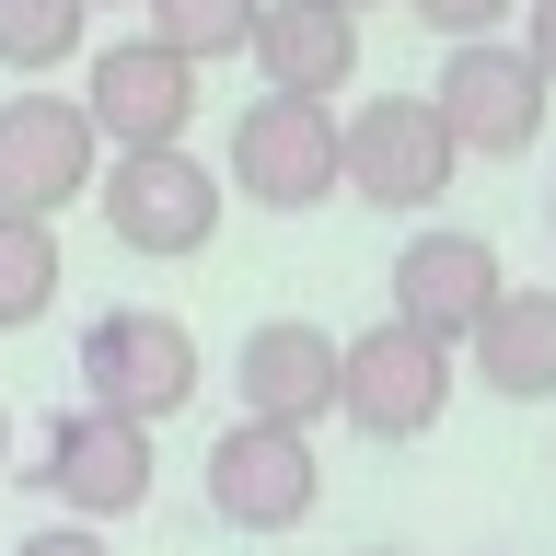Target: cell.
<instances>
[{"label":"cell","instance_id":"obj_1","mask_svg":"<svg viewBox=\"0 0 556 556\" xmlns=\"http://www.w3.org/2000/svg\"><path fill=\"white\" fill-rule=\"evenodd\" d=\"M198 337L186 313H151V302H116L81 325V406L93 417H128V429H163V417L198 406Z\"/></svg>","mask_w":556,"mask_h":556},{"label":"cell","instance_id":"obj_2","mask_svg":"<svg viewBox=\"0 0 556 556\" xmlns=\"http://www.w3.org/2000/svg\"><path fill=\"white\" fill-rule=\"evenodd\" d=\"M452 348L441 337H417V325H359V337L337 348V417L359 429V441H429L441 429V406H452Z\"/></svg>","mask_w":556,"mask_h":556},{"label":"cell","instance_id":"obj_3","mask_svg":"<svg viewBox=\"0 0 556 556\" xmlns=\"http://www.w3.org/2000/svg\"><path fill=\"white\" fill-rule=\"evenodd\" d=\"M452 174H464V163H452L429 93H371V104H348V116H337V186H348V198L417 220V208L452 198Z\"/></svg>","mask_w":556,"mask_h":556},{"label":"cell","instance_id":"obj_4","mask_svg":"<svg viewBox=\"0 0 556 556\" xmlns=\"http://www.w3.org/2000/svg\"><path fill=\"white\" fill-rule=\"evenodd\" d=\"M545 81H533V59L521 47H498V35H476V47H452L441 81H429V116H441L452 163H521L533 139H545Z\"/></svg>","mask_w":556,"mask_h":556},{"label":"cell","instance_id":"obj_5","mask_svg":"<svg viewBox=\"0 0 556 556\" xmlns=\"http://www.w3.org/2000/svg\"><path fill=\"white\" fill-rule=\"evenodd\" d=\"M220 174L198 163V151H116V163L93 174V208L104 232L128 243V255H198L208 232H220Z\"/></svg>","mask_w":556,"mask_h":556},{"label":"cell","instance_id":"obj_6","mask_svg":"<svg viewBox=\"0 0 556 556\" xmlns=\"http://www.w3.org/2000/svg\"><path fill=\"white\" fill-rule=\"evenodd\" d=\"M81 128H93V151H186V128H198V70L163 59L151 35H116V47H93Z\"/></svg>","mask_w":556,"mask_h":556},{"label":"cell","instance_id":"obj_7","mask_svg":"<svg viewBox=\"0 0 556 556\" xmlns=\"http://www.w3.org/2000/svg\"><path fill=\"white\" fill-rule=\"evenodd\" d=\"M232 186L243 208H313L337 198V104H302V93H255L232 116Z\"/></svg>","mask_w":556,"mask_h":556},{"label":"cell","instance_id":"obj_8","mask_svg":"<svg viewBox=\"0 0 556 556\" xmlns=\"http://www.w3.org/2000/svg\"><path fill=\"white\" fill-rule=\"evenodd\" d=\"M198 476H208V510L232 521V533H290V521H313V498H325L313 441L302 429H267V417H232Z\"/></svg>","mask_w":556,"mask_h":556},{"label":"cell","instance_id":"obj_9","mask_svg":"<svg viewBox=\"0 0 556 556\" xmlns=\"http://www.w3.org/2000/svg\"><path fill=\"white\" fill-rule=\"evenodd\" d=\"M93 128L70 93H0V208L12 220H59L70 198H93Z\"/></svg>","mask_w":556,"mask_h":556},{"label":"cell","instance_id":"obj_10","mask_svg":"<svg viewBox=\"0 0 556 556\" xmlns=\"http://www.w3.org/2000/svg\"><path fill=\"white\" fill-rule=\"evenodd\" d=\"M24 476L47 486L70 521H128L139 498H151V429L70 406V417H47V441H35V464H24Z\"/></svg>","mask_w":556,"mask_h":556},{"label":"cell","instance_id":"obj_11","mask_svg":"<svg viewBox=\"0 0 556 556\" xmlns=\"http://www.w3.org/2000/svg\"><path fill=\"white\" fill-rule=\"evenodd\" d=\"M498 290H510L498 278V243L464 232V220H429V232L394 243V325H417V337H441V348L476 337V313Z\"/></svg>","mask_w":556,"mask_h":556},{"label":"cell","instance_id":"obj_12","mask_svg":"<svg viewBox=\"0 0 556 556\" xmlns=\"http://www.w3.org/2000/svg\"><path fill=\"white\" fill-rule=\"evenodd\" d=\"M243 417H267V429H325L337 417V337L325 325H302V313H278V325H255L243 337Z\"/></svg>","mask_w":556,"mask_h":556},{"label":"cell","instance_id":"obj_13","mask_svg":"<svg viewBox=\"0 0 556 556\" xmlns=\"http://www.w3.org/2000/svg\"><path fill=\"white\" fill-rule=\"evenodd\" d=\"M243 59L267 70V93L325 104V93H348V81H359V24H348L337 0H267V12H255V35H243Z\"/></svg>","mask_w":556,"mask_h":556},{"label":"cell","instance_id":"obj_14","mask_svg":"<svg viewBox=\"0 0 556 556\" xmlns=\"http://www.w3.org/2000/svg\"><path fill=\"white\" fill-rule=\"evenodd\" d=\"M452 371H476L486 394H510V406H545L556 394V290H498L476 313V337Z\"/></svg>","mask_w":556,"mask_h":556},{"label":"cell","instance_id":"obj_15","mask_svg":"<svg viewBox=\"0 0 556 556\" xmlns=\"http://www.w3.org/2000/svg\"><path fill=\"white\" fill-rule=\"evenodd\" d=\"M139 12H151V47L163 59L208 70V59H243V35H255L267 0H139Z\"/></svg>","mask_w":556,"mask_h":556},{"label":"cell","instance_id":"obj_16","mask_svg":"<svg viewBox=\"0 0 556 556\" xmlns=\"http://www.w3.org/2000/svg\"><path fill=\"white\" fill-rule=\"evenodd\" d=\"M59 278H70L59 267V220H12V208H0V337L59 302Z\"/></svg>","mask_w":556,"mask_h":556},{"label":"cell","instance_id":"obj_17","mask_svg":"<svg viewBox=\"0 0 556 556\" xmlns=\"http://www.w3.org/2000/svg\"><path fill=\"white\" fill-rule=\"evenodd\" d=\"M81 0H0V70H59L81 59Z\"/></svg>","mask_w":556,"mask_h":556},{"label":"cell","instance_id":"obj_18","mask_svg":"<svg viewBox=\"0 0 556 556\" xmlns=\"http://www.w3.org/2000/svg\"><path fill=\"white\" fill-rule=\"evenodd\" d=\"M406 12H417L429 35H452V47H476V35H498V24H510L521 0H406Z\"/></svg>","mask_w":556,"mask_h":556},{"label":"cell","instance_id":"obj_19","mask_svg":"<svg viewBox=\"0 0 556 556\" xmlns=\"http://www.w3.org/2000/svg\"><path fill=\"white\" fill-rule=\"evenodd\" d=\"M521 59H533V81L556 93V0H521Z\"/></svg>","mask_w":556,"mask_h":556},{"label":"cell","instance_id":"obj_20","mask_svg":"<svg viewBox=\"0 0 556 556\" xmlns=\"http://www.w3.org/2000/svg\"><path fill=\"white\" fill-rule=\"evenodd\" d=\"M12 556H116V545H104L93 521H47V533H24Z\"/></svg>","mask_w":556,"mask_h":556},{"label":"cell","instance_id":"obj_21","mask_svg":"<svg viewBox=\"0 0 556 556\" xmlns=\"http://www.w3.org/2000/svg\"><path fill=\"white\" fill-rule=\"evenodd\" d=\"M0 476H12V406H0Z\"/></svg>","mask_w":556,"mask_h":556},{"label":"cell","instance_id":"obj_22","mask_svg":"<svg viewBox=\"0 0 556 556\" xmlns=\"http://www.w3.org/2000/svg\"><path fill=\"white\" fill-rule=\"evenodd\" d=\"M337 12H348V24H359V12H371V0H337Z\"/></svg>","mask_w":556,"mask_h":556},{"label":"cell","instance_id":"obj_23","mask_svg":"<svg viewBox=\"0 0 556 556\" xmlns=\"http://www.w3.org/2000/svg\"><path fill=\"white\" fill-rule=\"evenodd\" d=\"M359 556H406V545H359Z\"/></svg>","mask_w":556,"mask_h":556},{"label":"cell","instance_id":"obj_24","mask_svg":"<svg viewBox=\"0 0 556 556\" xmlns=\"http://www.w3.org/2000/svg\"><path fill=\"white\" fill-rule=\"evenodd\" d=\"M81 12H104V0H81Z\"/></svg>","mask_w":556,"mask_h":556},{"label":"cell","instance_id":"obj_25","mask_svg":"<svg viewBox=\"0 0 556 556\" xmlns=\"http://www.w3.org/2000/svg\"><path fill=\"white\" fill-rule=\"evenodd\" d=\"M545 220H556V208H545Z\"/></svg>","mask_w":556,"mask_h":556}]
</instances>
